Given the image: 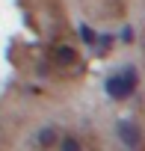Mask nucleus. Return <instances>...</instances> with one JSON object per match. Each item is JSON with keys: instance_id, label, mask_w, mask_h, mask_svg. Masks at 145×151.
I'll return each mask as SVG.
<instances>
[{"instance_id": "1", "label": "nucleus", "mask_w": 145, "mask_h": 151, "mask_svg": "<svg viewBox=\"0 0 145 151\" xmlns=\"http://www.w3.org/2000/svg\"><path fill=\"white\" fill-rule=\"evenodd\" d=\"M121 133H124V142H130V145H136V142H139V130H136V127L121 124Z\"/></svg>"}]
</instances>
